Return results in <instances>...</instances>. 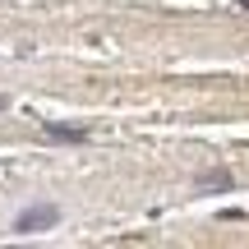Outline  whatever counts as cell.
I'll use <instances>...</instances> for the list:
<instances>
[{
  "instance_id": "1",
  "label": "cell",
  "mask_w": 249,
  "mask_h": 249,
  "mask_svg": "<svg viewBox=\"0 0 249 249\" xmlns=\"http://www.w3.org/2000/svg\"><path fill=\"white\" fill-rule=\"evenodd\" d=\"M55 222H60V208L55 203H37V208H23V213L14 217V231L18 235H42V231H51Z\"/></svg>"
},
{
  "instance_id": "2",
  "label": "cell",
  "mask_w": 249,
  "mask_h": 249,
  "mask_svg": "<svg viewBox=\"0 0 249 249\" xmlns=\"http://www.w3.org/2000/svg\"><path fill=\"white\" fill-rule=\"evenodd\" d=\"M42 134H46V139H60V143H88V139H92L88 129H74V124H55V120H46V124H42Z\"/></svg>"
},
{
  "instance_id": "3",
  "label": "cell",
  "mask_w": 249,
  "mask_h": 249,
  "mask_svg": "<svg viewBox=\"0 0 249 249\" xmlns=\"http://www.w3.org/2000/svg\"><path fill=\"white\" fill-rule=\"evenodd\" d=\"M203 185H217V189H231V176H226V171H208V176H203Z\"/></svg>"
},
{
  "instance_id": "4",
  "label": "cell",
  "mask_w": 249,
  "mask_h": 249,
  "mask_svg": "<svg viewBox=\"0 0 249 249\" xmlns=\"http://www.w3.org/2000/svg\"><path fill=\"white\" fill-rule=\"evenodd\" d=\"M5 107H9V97H0V111H5Z\"/></svg>"
}]
</instances>
